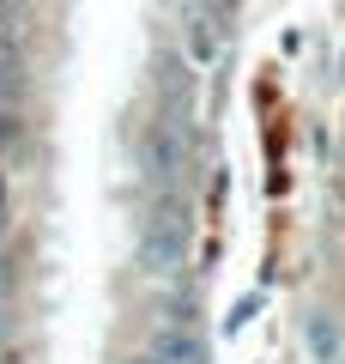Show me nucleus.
Masks as SVG:
<instances>
[{
	"mask_svg": "<svg viewBox=\"0 0 345 364\" xmlns=\"http://www.w3.org/2000/svg\"><path fill=\"white\" fill-rule=\"evenodd\" d=\"M309 340H315V358H333V352H339V334H333L327 316H315V322H309Z\"/></svg>",
	"mask_w": 345,
	"mask_h": 364,
	"instance_id": "nucleus-2",
	"label": "nucleus"
},
{
	"mask_svg": "<svg viewBox=\"0 0 345 364\" xmlns=\"http://www.w3.org/2000/svg\"><path fill=\"white\" fill-rule=\"evenodd\" d=\"M152 364H206V340L194 328H158Z\"/></svg>",
	"mask_w": 345,
	"mask_h": 364,
	"instance_id": "nucleus-1",
	"label": "nucleus"
}]
</instances>
